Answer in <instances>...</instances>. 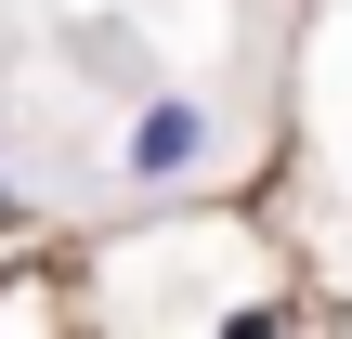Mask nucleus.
Here are the masks:
<instances>
[{"instance_id":"obj_1","label":"nucleus","mask_w":352,"mask_h":339,"mask_svg":"<svg viewBox=\"0 0 352 339\" xmlns=\"http://www.w3.org/2000/svg\"><path fill=\"white\" fill-rule=\"evenodd\" d=\"M196 157H209V118H196V105H157V118L131 131V170H144V183H183Z\"/></svg>"}]
</instances>
